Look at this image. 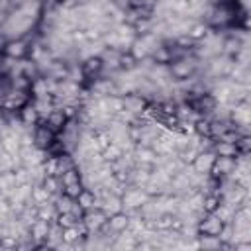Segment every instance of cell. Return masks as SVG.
Listing matches in <instances>:
<instances>
[{
	"instance_id": "cell-1",
	"label": "cell",
	"mask_w": 251,
	"mask_h": 251,
	"mask_svg": "<svg viewBox=\"0 0 251 251\" xmlns=\"http://www.w3.org/2000/svg\"><path fill=\"white\" fill-rule=\"evenodd\" d=\"M200 57L196 53H190L186 57H180V59H175L171 65H169V71H171V76L175 80H186V78H192L196 76L198 69H200Z\"/></svg>"
},
{
	"instance_id": "cell-2",
	"label": "cell",
	"mask_w": 251,
	"mask_h": 251,
	"mask_svg": "<svg viewBox=\"0 0 251 251\" xmlns=\"http://www.w3.org/2000/svg\"><path fill=\"white\" fill-rule=\"evenodd\" d=\"M224 227H226V222L216 212H208L198 222V235H216V237H220Z\"/></svg>"
},
{
	"instance_id": "cell-3",
	"label": "cell",
	"mask_w": 251,
	"mask_h": 251,
	"mask_svg": "<svg viewBox=\"0 0 251 251\" xmlns=\"http://www.w3.org/2000/svg\"><path fill=\"white\" fill-rule=\"evenodd\" d=\"M200 116H212L216 110H218V98H216V94L214 92H210V90H206L204 94H200V96H196V98H192L190 102H188Z\"/></svg>"
},
{
	"instance_id": "cell-4",
	"label": "cell",
	"mask_w": 251,
	"mask_h": 251,
	"mask_svg": "<svg viewBox=\"0 0 251 251\" xmlns=\"http://www.w3.org/2000/svg\"><path fill=\"white\" fill-rule=\"evenodd\" d=\"M29 43L22 37H16V39H4V45H2V53L6 57H12V59H25L29 55Z\"/></svg>"
},
{
	"instance_id": "cell-5",
	"label": "cell",
	"mask_w": 251,
	"mask_h": 251,
	"mask_svg": "<svg viewBox=\"0 0 251 251\" xmlns=\"http://www.w3.org/2000/svg\"><path fill=\"white\" fill-rule=\"evenodd\" d=\"M29 90H18V88H12L4 98H2V106L4 110L8 112H20L25 104H29Z\"/></svg>"
},
{
	"instance_id": "cell-6",
	"label": "cell",
	"mask_w": 251,
	"mask_h": 251,
	"mask_svg": "<svg viewBox=\"0 0 251 251\" xmlns=\"http://www.w3.org/2000/svg\"><path fill=\"white\" fill-rule=\"evenodd\" d=\"M59 137V133H55L45 122H39L35 127H33V143H35V147H39V149H43V151H47L51 145H53V141Z\"/></svg>"
},
{
	"instance_id": "cell-7",
	"label": "cell",
	"mask_w": 251,
	"mask_h": 251,
	"mask_svg": "<svg viewBox=\"0 0 251 251\" xmlns=\"http://www.w3.org/2000/svg\"><path fill=\"white\" fill-rule=\"evenodd\" d=\"M149 198H151V196H149L141 186H133V184H129V186L124 190V194H122L124 210H127V208H141V204L147 202Z\"/></svg>"
},
{
	"instance_id": "cell-8",
	"label": "cell",
	"mask_w": 251,
	"mask_h": 251,
	"mask_svg": "<svg viewBox=\"0 0 251 251\" xmlns=\"http://www.w3.org/2000/svg\"><path fill=\"white\" fill-rule=\"evenodd\" d=\"M108 214L100 208V206H96V208H92V210H86V214H84V226L88 227V233H94V231H100L106 224H108Z\"/></svg>"
},
{
	"instance_id": "cell-9",
	"label": "cell",
	"mask_w": 251,
	"mask_h": 251,
	"mask_svg": "<svg viewBox=\"0 0 251 251\" xmlns=\"http://www.w3.org/2000/svg\"><path fill=\"white\" fill-rule=\"evenodd\" d=\"M214 161H216V153L210 149V151H200L194 161L190 163V167L194 169V173L202 175V176H208L212 173V167H214Z\"/></svg>"
},
{
	"instance_id": "cell-10",
	"label": "cell",
	"mask_w": 251,
	"mask_h": 251,
	"mask_svg": "<svg viewBox=\"0 0 251 251\" xmlns=\"http://www.w3.org/2000/svg\"><path fill=\"white\" fill-rule=\"evenodd\" d=\"M235 165H237V157H222V155H216V161H214V167H212V173L210 175H214L218 178L231 176Z\"/></svg>"
},
{
	"instance_id": "cell-11",
	"label": "cell",
	"mask_w": 251,
	"mask_h": 251,
	"mask_svg": "<svg viewBox=\"0 0 251 251\" xmlns=\"http://www.w3.org/2000/svg\"><path fill=\"white\" fill-rule=\"evenodd\" d=\"M80 65H82V71H84V75H86L88 80L100 78V75H102V71H104V59H102L100 55H90V57L82 59Z\"/></svg>"
},
{
	"instance_id": "cell-12",
	"label": "cell",
	"mask_w": 251,
	"mask_h": 251,
	"mask_svg": "<svg viewBox=\"0 0 251 251\" xmlns=\"http://www.w3.org/2000/svg\"><path fill=\"white\" fill-rule=\"evenodd\" d=\"M49 231H51V222H47V220H35L33 224H31V227H29V235L37 241V245H41V243H45L47 239H49Z\"/></svg>"
},
{
	"instance_id": "cell-13",
	"label": "cell",
	"mask_w": 251,
	"mask_h": 251,
	"mask_svg": "<svg viewBox=\"0 0 251 251\" xmlns=\"http://www.w3.org/2000/svg\"><path fill=\"white\" fill-rule=\"evenodd\" d=\"M129 216H127V212L126 210H122V212H118V214H112L110 218H108V229L112 231V233H122V231H126L127 227H129Z\"/></svg>"
},
{
	"instance_id": "cell-14",
	"label": "cell",
	"mask_w": 251,
	"mask_h": 251,
	"mask_svg": "<svg viewBox=\"0 0 251 251\" xmlns=\"http://www.w3.org/2000/svg\"><path fill=\"white\" fill-rule=\"evenodd\" d=\"M245 47L243 39L239 35H227L226 39H222V53L227 55V57H237V53Z\"/></svg>"
},
{
	"instance_id": "cell-15",
	"label": "cell",
	"mask_w": 251,
	"mask_h": 251,
	"mask_svg": "<svg viewBox=\"0 0 251 251\" xmlns=\"http://www.w3.org/2000/svg\"><path fill=\"white\" fill-rule=\"evenodd\" d=\"M67 122H69V116L63 112V108H55V110L47 116V120H45V124H47L55 133H61V131L65 129Z\"/></svg>"
},
{
	"instance_id": "cell-16",
	"label": "cell",
	"mask_w": 251,
	"mask_h": 251,
	"mask_svg": "<svg viewBox=\"0 0 251 251\" xmlns=\"http://www.w3.org/2000/svg\"><path fill=\"white\" fill-rule=\"evenodd\" d=\"M129 53H131L137 61H145V59L151 57V47L147 45V41H145L141 35H137L135 41H133L131 47H129Z\"/></svg>"
},
{
	"instance_id": "cell-17",
	"label": "cell",
	"mask_w": 251,
	"mask_h": 251,
	"mask_svg": "<svg viewBox=\"0 0 251 251\" xmlns=\"http://www.w3.org/2000/svg\"><path fill=\"white\" fill-rule=\"evenodd\" d=\"M151 61H153L155 65H171V63H173L171 45H167L165 41H161V45L151 53Z\"/></svg>"
},
{
	"instance_id": "cell-18",
	"label": "cell",
	"mask_w": 251,
	"mask_h": 251,
	"mask_svg": "<svg viewBox=\"0 0 251 251\" xmlns=\"http://www.w3.org/2000/svg\"><path fill=\"white\" fill-rule=\"evenodd\" d=\"M214 153L216 155H222V157H239V149L233 141H224V139H218L214 141Z\"/></svg>"
},
{
	"instance_id": "cell-19",
	"label": "cell",
	"mask_w": 251,
	"mask_h": 251,
	"mask_svg": "<svg viewBox=\"0 0 251 251\" xmlns=\"http://www.w3.org/2000/svg\"><path fill=\"white\" fill-rule=\"evenodd\" d=\"M29 92H31V96H33V98H43V96H49V94H51V88H49V78H47V76H37V78H33Z\"/></svg>"
},
{
	"instance_id": "cell-20",
	"label": "cell",
	"mask_w": 251,
	"mask_h": 251,
	"mask_svg": "<svg viewBox=\"0 0 251 251\" xmlns=\"http://www.w3.org/2000/svg\"><path fill=\"white\" fill-rule=\"evenodd\" d=\"M76 202L84 208V210H92L98 206V196L92 188H82V192L76 196Z\"/></svg>"
},
{
	"instance_id": "cell-21",
	"label": "cell",
	"mask_w": 251,
	"mask_h": 251,
	"mask_svg": "<svg viewBox=\"0 0 251 251\" xmlns=\"http://www.w3.org/2000/svg\"><path fill=\"white\" fill-rule=\"evenodd\" d=\"M53 202H55L57 212L63 214V212H71V208H73V204L76 202V198H73V196L67 194V192H61V194H57V196L53 198Z\"/></svg>"
},
{
	"instance_id": "cell-22",
	"label": "cell",
	"mask_w": 251,
	"mask_h": 251,
	"mask_svg": "<svg viewBox=\"0 0 251 251\" xmlns=\"http://www.w3.org/2000/svg\"><path fill=\"white\" fill-rule=\"evenodd\" d=\"M188 35L194 39V41H204L208 35H210V25L206 22H194Z\"/></svg>"
},
{
	"instance_id": "cell-23",
	"label": "cell",
	"mask_w": 251,
	"mask_h": 251,
	"mask_svg": "<svg viewBox=\"0 0 251 251\" xmlns=\"http://www.w3.org/2000/svg\"><path fill=\"white\" fill-rule=\"evenodd\" d=\"M59 176H61L63 186H73V184L82 182V173H80V169H78V167H73V169H69V171L61 173Z\"/></svg>"
},
{
	"instance_id": "cell-24",
	"label": "cell",
	"mask_w": 251,
	"mask_h": 251,
	"mask_svg": "<svg viewBox=\"0 0 251 251\" xmlns=\"http://www.w3.org/2000/svg\"><path fill=\"white\" fill-rule=\"evenodd\" d=\"M200 249H222V239L216 235H198Z\"/></svg>"
},
{
	"instance_id": "cell-25",
	"label": "cell",
	"mask_w": 251,
	"mask_h": 251,
	"mask_svg": "<svg viewBox=\"0 0 251 251\" xmlns=\"http://www.w3.org/2000/svg\"><path fill=\"white\" fill-rule=\"evenodd\" d=\"M102 155H104V159H106V161H110V163H112V161H116V159H120V157L124 155V149H122L118 143H110V145L102 151Z\"/></svg>"
},
{
	"instance_id": "cell-26",
	"label": "cell",
	"mask_w": 251,
	"mask_h": 251,
	"mask_svg": "<svg viewBox=\"0 0 251 251\" xmlns=\"http://www.w3.org/2000/svg\"><path fill=\"white\" fill-rule=\"evenodd\" d=\"M235 145L239 149V155H251V133H241Z\"/></svg>"
},
{
	"instance_id": "cell-27",
	"label": "cell",
	"mask_w": 251,
	"mask_h": 251,
	"mask_svg": "<svg viewBox=\"0 0 251 251\" xmlns=\"http://www.w3.org/2000/svg\"><path fill=\"white\" fill-rule=\"evenodd\" d=\"M84 78H86V75H84V71H82V65H76V63H71V67H69V80H75V82H84Z\"/></svg>"
},
{
	"instance_id": "cell-28",
	"label": "cell",
	"mask_w": 251,
	"mask_h": 251,
	"mask_svg": "<svg viewBox=\"0 0 251 251\" xmlns=\"http://www.w3.org/2000/svg\"><path fill=\"white\" fill-rule=\"evenodd\" d=\"M43 169H45L47 176H59V161H57V157H47L43 161Z\"/></svg>"
},
{
	"instance_id": "cell-29",
	"label": "cell",
	"mask_w": 251,
	"mask_h": 251,
	"mask_svg": "<svg viewBox=\"0 0 251 251\" xmlns=\"http://www.w3.org/2000/svg\"><path fill=\"white\" fill-rule=\"evenodd\" d=\"M57 224H59L61 227H71V226H76V224H78V220H76L71 212H63V214H59V216H57Z\"/></svg>"
},
{
	"instance_id": "cell-30",
	"label": "cell",
	"mask_w": 251,
	"mask_h": 251,
	"mask_svg": "<svg viewBox=\"0 0 251 251\" xmlns=\"http://www.w3.org/2000/svg\"><path fill=\"white\" fill-rule=\"evenodd\" d=\"M241 27H243L247 33H251V10L241 16Z\"/></svg>"
}]
</instances>
